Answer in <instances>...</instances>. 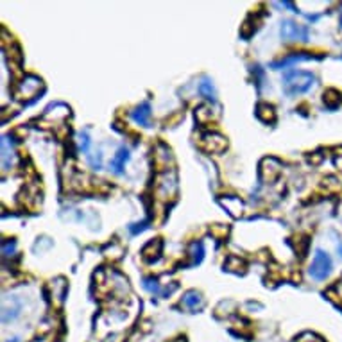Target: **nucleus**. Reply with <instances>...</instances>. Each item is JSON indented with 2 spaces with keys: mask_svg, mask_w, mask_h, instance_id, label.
Instances as JSON below:
<instances>
[{
  "mask_svg": "<svg viewBox=\"0 0 342 342\" xmlns=\"http://www.w3.org/2000/svg\"><path fill=\"white\" fill-rule=\"evenodd\" d=\"M314 84V77L307 72H289L283 79V88L289 95L305 93Z\"/></svg>",
  "mask_w": 342,
  "mask_h": 342,
  "instance_id": "1",
  "label": "nucleus"
},
{
  "mask_svg": "<svg viewBox=\"0 0 342 342\" xmlns=\"http://www.w3.org/2000/svg\"><path fill=\"white\" fill-rule=\"evenodd\" d=\"M330 267H332V262H330L328 255L322 251H317L314 256V262L310 265V276L315 279H325L330 274Z\"/></svg>",
  "mask_w": 342,
  "mask_h": 342,
  "instance_id": "2",
  "label": "nucleus"
},
{
  "mask_svg": "<svg viewBox=\"0 0 342 342\" xmlns=\"http://www.w3.org/2000/svg\"><path fill=\"white\" fill-rule=\"evenodd\" d=\"M281 38L287 42H305L308 38V31L303 25H297L294 22L287 20L281 24Z\"/></svg>",
  "mask_w": 342,
  "mask_h": 342,
  "instance_id": "3",
  "label": "nucleus"
},
{
  "mask_svg": "<svg viewBox=\"0 0 342 342\" xmlns=\"http://www.w3.org/2000/svg\"><path fill=\"white\" fill-rule=\"evenodd\" d=\"M129 160V150L126 149V147H122V149H119V153H117V156L111 160V168L115 174H122L124 170V165H126V161Z\"/></svg>",
  "mask_w": 342,
  "mask_h": 342,
  "instance_id": "4",
  "label": "nucleus"
},
{
  "mask_svg": "<svg viewBox=\"0 0 342 342\" xmlns=\"http://www.w3.org/2000/svg\"><path fill=\"white\" fill-rule=\"evenodd\" d=\"M149 117H150V106L147 104V102L133 111V119L137 120L140 126H145V127L149 126Z\"/></svg>",
  "mask_w": 342,
  "mask_h": 342,
  "instance_id": "5",
  "label": "nucleus"
},
{
  "mask_svg": "<svg viewBox=\"0 0 342 342\" xmlns=\"http://www.w3.org/2000/svg\"><path fill=\"white\" fill-rule=\"evenodd\" d=\"M183 303H185L188 308H192V310H196V308L201 305V296H199V294H197V292H194V290H192V292H188L185 297H183Z\"/></svg>",
  "mask_w": 342,
  "mask_h": 342,
  "instance_id": "6",
  "label": "nucleus"
},
{
  "mask_svg": "<svg viewBox=\"0 0 342 342\" xmlns=\"http://www.w3.org/2000/svg\"><path fill=\"white\" fill-rule=\"evenodd\" d=\"M40 84H42V83H40L38 79L31 77V79H27V83H25V81L22 83V90H24L25 95H32V93H34L36 88H40Z\"/></svg>",
  "mask_w": 342,
  "mask_h": 342,
  "instance_id": "7",
  "label": "nucleus"
},
{
  "mask_svg": "<svg viewBox=\"0 0 342 342\" xmlns=\"http://www.w3.org/2000/svg\"><path fill=\"white\" fill-rule=\"evenodd\" d=\"M199 91L204 95L206 99H212V101H215V91H213V86L210 81H203V83L199 84Z\"/></svg>",
  "mask_w": 342,
  "mask_h": 342,
  "instance_id": "8",
  "label": "nucleus"
},
{
  "mask_svg": "<svg viewBox=\"0 0 342 342\" xmlns=\"http://www.w3.org/2000/svg\"><path fill=\"white\" fill-rule=\"evenodd\" d=\"M192 253H194V260L196 262H201V258H203V245L201 244H192Z\"/></svg>",
  "mask_w": 342,
  "mask_h": 342,
  "instance_id": "9",
  "label": "nucleus"
},
{
  "mask_svg": "<svg viewBox=\"0 0 342 342\" xmlns=\"http://www.w3.org/2000/svg\"><path fill=\"white\" fill-rule=\"evenodd\" d=\"M88 145H90V138H88V135H86V133H81V135H79V147L84 150V153H86Z\"/></svg>",
  "mask_w": 342,
  "mask_h": 342,
  "instance_id": "10",
  "label": "nucleus"
},
{
  "mask_svg": "<svg viewBox=\"0 0 342 342\" xmlns=\"http://www.w3.org/2000/svg\"><path fill=\"white\" fill-rule=\"evenodd\" d=\"M145 289H149L150 292H154V290H158L156 281H150V279H147V281H145Z\"/></svg>",
  "mask_w": 342,
  "mask_h": 342,
  "instance_id": "11",
  "label": "nucleus"
},
{
  "mask_svg": "<svg viewBox=\"0 0 342 342\" xmlns=\"http://www.w3.org/2000/svg\"><path fill=\"white\" fill-rule=\"evenodd\" d=\"M9 342H18V339H13V340H9Z\"/></svg>",
  "mask_w": 342,
  "mask_h": 342,
  "instance_id": "12",
  "label": "nucleus"
}]
</instances>
